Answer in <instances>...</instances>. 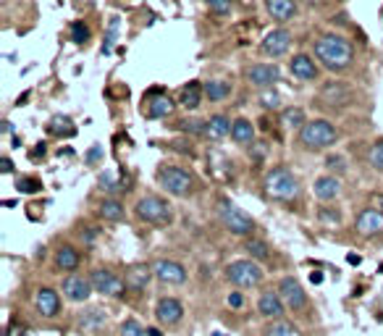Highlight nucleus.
I'll list each match as a JSON object with an SVG mask.
<instances>
[{
  "label": "nucleus",
  "mask_w": 383,
  "mask_h": 336,
  "mask_svg": "<svg viewBox=\"0 0 383 336\" xmlns=\"http://www.w3.org/2000/svg\"><path fill=\"white\" fill-rule=\"evenodd\" d=\"M226 279L239 289H250L257 287L265 279V273L255 260H234L226 265Z\"/></svg>",
  "instance_id": "obj_7"
},
{
  "label": "nucleus",
  "mask_w": 383,
  "mask_h": 336,
  "mask_svg": "<svg viewBox=\"0 0 383 336\" xmlns=\"http://www.w3.org/2000/svg\"><path fill=\"white\" fill-rule=\"evenodd\" d=\"M354 229L357 234L362 237H375V234H383V210L378 208H367L362 213L357 215V221H354Z\"/></svg>",
  "instance_id": "obj_13"
},
{
  "label": "nucleus",
  "mask_w": 383,
  "mask_h": 336,
  "mask_svg": "<svg viewBox=\"0 0 383 336\" xmlns=\"http://www.w3.org/2000/svg\"><path fill=\"white\" fill-rule=\"evenodd\" d=\"M347 263H349V265H359V263H362V260H359V255H347Z\"/></svg>",
  "instance_id": "obj_47"
},
{
  "label": "nucleus",
  "mask_w": 383,
  "mask_h": 336,
  "mask_svg": "<svg viewBox=\"0 0 383 336\" xmlns=\"http://www.w3.org/2000/svg\"><path fill=\"white\" fill-rule=\"evenodd\" d=\"M90 281H92V289H95L98 295H106V297H118V295H123V289H126V281L118 279L116 273L106 271V268L92 271Z\"/></svg>",
  "instance_id": "obj_9"
},
{
  "label": "nucleus",
  "mask_w": 383,
  "mask_h": 336,
  "mask_svg": "<svg viewBox=\"0 0 383 336\" xmlns=\"http://www.w3.org/2000/svg\"><path fill=\"white\" fill-rule=\"evenodd\" d=\"M378 208H381V210H383V197H381V200H378Z\"/></svg>",
  "instance_id": "obj_51"
},
{
  "label": "nucleus",
  "mask_w": 383,
  "mask_h": 336,
  "mask_svg": "<svg viewBox=\"0 0 383 336\" xmlns=\"http://www.w3.org/2000/svg\"><path fill=\"white\" fill-rule=\"evenodd\" d=\"M134 210H137V218H139V221L150 223V226H165V223H171V221H173L171 205L165 203L163 197H158V195L142 197Z\"/></svg>",
  "instance_id": "obj_4"
},
{
  "label": "nucleus",
  "mask_w": 383,
  "mask_h": 336,
  "mask_svg": "<svg viewBox=\"0 0 383 336\" xmlns=\"http://www.w3.org/2000/svg\"><path fill=\"white\" fill-rule=\"evenodd\" d=\"M208 3V9H210L213 16H228L231 11H234V0H205Z\"/></svg>",
  "instance_id": "obj_35"
},
{
  "label": "nucleus",
  "mask_w": 383,
  "mask_h": 336,
  "mask_svg": "<svg viewBox=\"0 0 383 336\" xmlns=\"http://www.w3.org/2000/svg\"><path fill=\"white\" fill-rule=\"evenodd\" d=\"M63 295L68 297L71 302H84V300L92 295V281L71 273V276H66V281H63Z\"/></svg>",
  "instance_id": "obj_17"
},
{
  "label": "nucleus",
  "mask_w": 383,
  "mask_h": 336,
  "mask_svg": "<svg viewBox=\"0 0 383 336\" xmlns=\"http://www.w3.org/2000/svg\"><path fill=\"white\" fill-rule=\"evenodd\" d=\"M45 158V145H42V142H40V145H37V150H34V153H32V158Z\"/></svg>",
  "instance_id": "obj_48"
},
{
  "label": "nucleus",
  "mask_w": 383,
  "mask_h": 336,
  "mask_svg": "<svg viewBox=\"0 0 383 336\" xmlns=\"http://www.w3.org/2000/svg\"><path fill=\"white\" fill-rule=\"evenodd\" d=\"M265 336H300V328L292 326L289 320H273L268 328H265Z\"/></svg>",
  "instance_id": "obj_30"
},
{
  "label": "nucleus",
  "mask_w": 383,
  "mask_h": 336,
  "mask_svg": "<svg viewBox=\"0 0 383 336\" xmlns=\"http://www.w3.org/2000/svg\"><path fill=\"white\" fill-rule=\"evenodd\" d=\"M203 95H205L203 84L189 82L187 87H181V92H179V106L189 108V111H195V108H200V103H203Z\"/></svg>",
  "instance_id": "obj_25"
},
{
  "label": "nucleus",
  "mask_w": 383,
  "mask_h": 336,
  "mask_svg": "<svg viewBox=\"0 0 383 336\" xmlns=\"http://www.w3.org/2000/svg\"><path fill=\"white\" fill-rule=\"evenodd\" d=\"M265 192H268V197H273V200H294V197L300 195V181H297V176H294L289 168H270L268 173H265Z\"/></svg>",
  "instance_id": "obj_3"
},
{
  "label": "nucleus",
  "mask_w": 383,
  "mask_h": 336,
  "mask_svg": "<svg viewBox=\"0 0 383 336\" xmlns=\"http://www.w3.org/2000/svg\"><path fill=\"white\" fill-rule=\"evenodd\" d=\"M106 320H108L106 310L90 307V310H84L82 315H79V328H84V331H98V328L106 326Z\"/></svg>",
  "instance_id": "obj_26"
},
{
  "label": "nucleus",
  "mask_w": 383,
  "mask_h": 336,
  "mask_svg": "<svg viewBox=\"0 0 383 336\" xmlns=\"http://www.w3.org/2000/svg\"><path fill=\"white\" fill-rule=\"evenodd\" d=\"M328 166H339V168H342L344 161H342V158H328ZM342 171H344V168H342Z\"/></svg>",
  "instance_id": "obj_49"
},
{
  "label": "nucleus",
  "mask_w": 383,
  "mask_h": 336,
  "mask_svg": "<svg viewBox=\"0 0 383 336\" xmlns=\"http://www.w3.org/2000/svg\"><path fill=\"white\" fill-rule=\"evenodd\" d=\"M305 111L302 108H286L284 113H281V126L286 129H302L305 126Z\"/></svg>",
  "instance_id": "obj_29"
},
{
  "label": "nucleus",
  "mask_w": 383,
  "mask_h": 336,
  "mask_svg": "<svg viewBox=\"0 0 383 336\" xmlns=\"http://www.w3.org/2000/svg\"><path fill=\"white\" fill-rule=\"evenodd\" d=\"M218 215H220V223H223L234 237H250L255 231L252 215H247L242 208L231 205L228 200H220L218 203Z\"/></svg>",
  "instance_id": "obj_6"
},
{
  "label": "nucleus",
  "mask_w": 383,
  "mask_h": 336,
  "mask_svg": "<svg viewBox=\"0 0 383 336\" xmlns=\"http://www.w3.org/2000/svg\"><path fill=\"white\" fill-rule=\"evenodd\" d=\"M310 281H312V284H323V273L312 271V273H310Z\"/></svg>",
  "instance_id": "obj_46"
},
{
  "label": "nucleus",
  "mask_w": 383,
  "mask_h": 336,
  "mask_svg": "<svg viewBox=\"0 0 383 336\" xmlns=\"http://www.w3.org/2000/svg\"><path fill=\"white\" fill-rule=\"evenodd\" d=\"M155 276V268H150L147 263H137V265H131L129 271H126V289L129 292H145L150 279Z\"/></svg>",
  "instance_id": "obj_15"
},
{
  "label": "nucleus",
  "mask_w": 383,
  "mask_h": 336,
  "mask_svg": "<svg viewBox=\"0 0 383 336\" xmlns=\"http://www.w3.org/2000/svg\"><path fill=\"white\" fill-rule=\"evenodd\" d=\"M339 140V131L331 121L326 118H315V121H307L300 129V142L305 150H323L331 148L334 142Z\"/></svg>",
  "instance_id": "obj_2"
},
{
  "label": "nucleus",
  "mask_w": 383,
  "mask_h": 336,
  "mask_svg": "<svg viewBox=\"0 0 383 336\" xmlns=\"http://www.w3.org/2000/svg\"><path fill=\"white\" fill-rule=\"evenodd\" d=\"M315 58L328 71H347L354 61V48L339 34H323L320 40H315Z\"/></svg>",
  "instance_id": "obj_1"
},
{
  "label": "nucleus",
  "mask_w": 383,
  "mask_h": 336,
  "mask_svg": "<svg viewBox=\"0 0 383 336\" xmlns=\"http://www.w3.org/2000/svg\"><path fill=\"white\" fill-rule=\"evenodd\" d=\"M34 305H37V310L45 315V318H56L58 310H61V297H58L56 289H40L37 297H34Z\"/></svg>",
  "instance_id": "obj_21"
},
{
  "label": "nucleus",
  "mask_w": 383,
  "mask_h": 336,
  "mask_svg": "<svg viewBox=\"0 0 383 336\" xmlns=\"http://www.w3.org/2000/svg\"><path fill=\"white\" fill-rule=\"evenodd\" d=\"M278 76H281V71H278L276 63H255L252 68H247V79H250V84L260 87V90L273 87V84L278 82Z\"/></svg>",
  "instance_id": "obj_12"
},
{
  "label": "nucleus",
  "mask_w": 383,
  "mask_h": 336,
  "mask_svg": "<svg viewBox=\"0 0 383 336\" xmlns=\"http://www.w3.org/2000/svg\"><path fill=\"white\" fill-rule=\"evenodd\" d=\"M121 336H147V331L142 328L139 320L129 318V320H123L121 323Z\"/></svg>",
  "instance_id": "obj_39"
},
{
  "label": "nucleus",
  "mask_w": 383,
  "mask_h": 336,
  "mask_svg": "<svg viewBox=\"0 0 383 336\" xmlns=\"http://www.w3.org/2000/svg\"><path fill=\"white\" fill-rule=\"evenodd\" d=\"M307 3H310V6H312V3H318V0H307Z\"/></svg>",
  "instance_id": "obj_52"
},
{
  "label": "nucleus",
  "mask_w": 383,
  "mask_h": 336,
  "mask_svg": "<svg viewBox=\"0 0 383 336\" xmlns=\"http://www.w3.org/2000/svg\"><path fill=\"white\" fill-rule=\"evenodd\" d=\"M155 279L163 284H184L187 281V268L176 260H155Z\"/></svg>",
  "instance_id": "obj_14"
},
{
  "label": "nucleus",
  "mask_w": 383,
  "mask_h": 336,
  "mask_svg": "<svg viewBox=\"0 0 383 336\" xmlns=\"http://www.w3.org/2000/svg\"><path fill=\"white\" fill-rule=\"evenodd\" d=\"M257 310H260L262 318L278 320L281 315H284L286 302L281 300V295H278V292H262L260 302H257Z\"/></svg>",
  "instance_id": "obj_19"
},
{
  "label": "nucleus",
  "mask_w": 383,
  "mask_h": 336,
  "mask_svg": "<svg viewBox=\"0 0 383 336\" xmlns=\"http://www.w3.org/2000/svg\"><path fill=\"white\" fill-rule=\"evenodd\" d=\"M155 315L163 326H176V323L184 318V307H181V302L176 297H163L155 307Z\"/></svg>",
  "instance_id": "obj_16"
},
{
  "label": "nucleus",
  "mask_w": 383,
  "mask_h": 336,
  "mask_svg": "<svg viewBox=\"0 0 383 336\" xmlns=\"http://www.w3.org/2000/svg\"><path fill=\"white\" fill-rule=\"evenodd\" d=\"M19 192H24V195H34V192H40L42 189V181L40 179H32V176H21L16 181Z\"/></svg>",
  "instance_id": "obj_36"
},
{
  "label": "nucleus",
  "mask_w": 383,
  "mask_h": 336,
  "mask_svg": "<svg viewBox=\"0 0 383 336\" xmlns=\"http://www.w3.org/2000/svg\"><path fill=\"white\" fill-rule=\"evenodd\" d=\"M79 253L73 250V247H68V245H63L61 250L56 253V265L61 268V271H76L79 268Z\"/></svg>",
  "instance_id": "obj_27"
},
{
  "label": "nucleus",
  "mask_w": 383,
  "mask_h": 336,
  "mask_svg": "<svg viewBox=\"0 0 383 336\" xmlns=\"http://www.w3.org/2000/svg\"><path fill=\"white\" fill-rule=\"evenodd\" d=\"M9 336H29L24 331V328H19V326H11V331H9Z\"/></svg>",
  "instance_id": "obj_45"
},
{
  "label": "nucleus",
  "mask_w": 383,
  "mask_h": 336,
  "mask_svg": "<svg viewBox=\"0 0 383 336\" xmlns=\"http://www.w3.org/2000/svg\"><path fill=\"white\" fill-rule=\"evenodd\" d=\"M260 103H262V106H265V108H273V111H276V108H278V103H281V100H278V95H276V92H273V90H270V87H268V90L262 92Z\"/></svg>",
  "instance_id": "obj_40"
},
{
  "label": "nucleus",
  "mask_w": 383,
  "mask_h": 336,
  "mask_svg": "<svg viewBox=\"0 0 383 336\" xmlns=\"http://www.w3.org/2000/svg\"><path fill=\"white\" fill-rule=\"evenodd\" d=\"M142 113L147 116V118H163V116H168L173 111V98L168 95V92L163 90H153L147 92L145 100H142Z\"/></svg>",
  "instance_id": "obj_8"
},
{
  "label": "nucleus",
  "mask_w": 383,
  "mask_h": 336,
  "mask_svg": "<svg viewBox=\"0 0 383 336\" xmlns=\"http://www.w3.org/2000/svg\"><path fill=\"white\" fill-rule=\"evenodd\" d=\"M231 140L239 142V145H250V142H255L252 121H247V118H237L234 126H231Z\"/></svg>",
  "instance_id": "obj_28"
},
{
  "label": "nucleus",
  "mask_w": 383,
  "mask_h": 336,
  "mask_svg": "<svg viewBox=\"0 0 383 336\" xmlns=\"http://www.w3.org/2000/svg\"><path fill=\"white\" fill-rule=\"evenodd\" d=\"M312 192H315L318 200L331 203V200H336L339 192H342V181L336 179V176H320V179H315V184H312Z\"/></svg>",
  "instance_id": "obj_22"
},
{
  "label": "nucleus",
  "mask_w": 383,
  "mask_h": 336,
  "mask_svg": "<svg viewBox=\"0 0 383 336\" xmlns=\"http://www.w3.org/2000/svg\"><path fill=\"white\" fill-rule=\"evenodd\" d=\"M320 98L336 108V106L349 103L352 95H349V90H347V84H344V82H328L326 87H323V92H320Z\"/></svg>",
  "instance_id": "obj_24"
},
{
  "label": "nucleus",
  "mask_w": 383,
  "mask_h": 336,
  "mask_svg": "<svg viewBox=\"0 0 383 336\" xmlns=\"http://www.w3.org/2000/svg\"><path fill=\"white\" fill-rule=\"evenodd\" d=\"M367 161H370V166H373L375 171H383V140H378L373 148H370Z\"/></svg>",
  "instance_id": "obj_38"
},
{
  "label": "nucleus",
  "mask_w": 383,
  "mask_h": 336,
  "mask_svg": "<svg viewBox=\"0 0 383 336\" xmlns=\"http://www.w3.org/2000/svg\"><path fill=\"white\" fill-rule=\"evenodd\" d=\"M0 166H3V168H0L3 173H11V171H14V163H11V158H3V161H0Z\"/></svg>",
  "instance_id": "obj_43"
},
{
  "label": "nucleus",
  "mask_w": 383,
  "mask_h": 336,
  "mask_svg": "<svg viewBox=\"0 0 383 336\" xmlns=\"http://www.w3.org/2000/svg\"><path fill=\"white\" fill-rule=\"evenodd\" d=\"M289 48H292V34L286 32V29H273V32H268L265 34V40H262V45H260L262 56H268V58L286 56Z\"/></svg>",
  "instance_id": "obj_11"
},
{
  "label": "nucleus",
  "mask_w": 383,
  "mask_h": 336,
  "mask_svg": "<svg viewBox=\"0 0 383 336\" xmlns=\"http://www.w3.org/2000/svg\"><path fill=\"white\" fill-rule=\"evenodd\" d=\"M98 158H100V145H95V148L90 150V156H87V161H90V163H95Z\"/></svg>",
  "instance_id": "obj_44"
},
{
  "label": "nucleus",
  "mask_w": 383,
  "mask_h": 336,
  "mask_svg": "<svg viewBox=\"0 0 383 336\" xmlns=\"http://www.w3.org/2000/svg\"><path fill=\"white\" fill-rule=\"evenodd\" d=\"M213 336H223V334H213Z\"/></svg>",
  "instance_id": "obj_53"
},
{
  "label": "nucleus",
  "mask_w": 383,
  "mask_h": 336,
  "mask_svg": "<svg viewBox=\"0 0 383 336\" xmlns=\"http://www.w3.org/2000/svg\"><path fill=\"white\" fill-rule=\"evenodd\" d=\"M226 302H228V307H242V305H245V297L239 295V292H231Z\"/></svg>",
  "instance_id": "obj_42"
},
{
  "label": "nucleus",
  "mask_w": 383,
  "mask_h": 336,
  "mask_svg": "<svg viewBox=\"0 0 383 336\" xmlns=\"http://www.w3.org/2000/svg\"><path fill=\"white\" fill-rule=\"evenodd\" d=\"M328 210H331V208H323V210H320V221H328V223H339V221H342V215H339V213H328Z\"/></svg>",
  "instance_id": "obj_41"
},
{
  "label": "nucleus",
  "mask_w": 383,
  "mask_h": 336,
  "mask_svg": "<svg viewBox=\"0 0 383 336\" xmlns=\"http://www.w3.org/2000/svg\"><path fill=\"white\" fill-rule=\"evenodd\" d=\"M71 40L76 42V45H84V42L90 40V29H87L84 21H73L71 24Z\"/></svg>",
  "instance_id": "obj_37"
},
{
  "label": "nucleus",
  "mask_w": 383,
  "mask_h": 336,
  "mask_svg": "<svg viewBox=\"0 0 383 336\" xmlns=\"http://www.w3.org/2000/svg\"><path fill=\"white\" fill-rule=\"evenodd\" d=\"M289 68H292V74L297 76V79H302V82H312V79H318V66H315V61H312L310 56H305V53L294 56L292 63H289Z\"/></svg>",
  "instance_id": "obj_20"
},
{
  "label": "nucleus",
  "mask_w": 383,
  "mask_h": 336,
  "mask_svg": "<svg viewBox=\"0 0 383 336\" xmlns=\"http://www.w3.org/2000/svg\"><path fill=\"white\" fill-rule=\"evenodd\" d=\"M48 131H50V134H58V137H61V134H66V137H73V134H76L71 118H63V116H56V118L50 121Z\"/></svg>",
  "instance_id": "obj_31"
},
{
  "label": "nucleus",
  "mask_w": 383,
  "mask_h": 336,
  "mask_svg": "<svg viewBox=\"0 0 383 336\" xmlns=\"http://www.w3.org/2000/svg\"><path fill=\"white\" fill-rule=\"evenodd\" d=\"M100 215L106 218V221H121L123 218V205L118 200H106L103 205H100Z\"/></svg>",
  "instance_id": "obj_32"
},
{
  "label": "nucleus",
  "mask_w": 383,
  "mask_h": 336,
  "mask_svg": "<svg viewBox=\"0 0 383 336\" xmlns=\"http://www.w3.org/2000/svg\"><path fill=\"white\" fill-rule=\"evenodd\" d=\"M231 126H234V121H231L228 116L215 113V116H210V118L205 121L203 134H205V137H208L210 142H220V140H226L228 134H231Z\"/></svg>",
  "instance_id": "obj_18"
},
{
  "label": "nucleus",
  "mask_w": 383,
  "mask_h": 336,
  "mask_svg": "<svg viewBox=\"0 0 383 336\" xmlns=\"http://www.w3.org/2000/svg\"><path fill=\"white\" fill-rule=\"evenodd\" d=\"M231 87L226 82H208L205 84V98H210L213 103H218V100H226Z\"/></svg>",
  "instance_id": "obj_33"
},
{
  "label": "nucleus",
  "mask_w": 383,
  "mask_h": 336,
  "mask_svg": "<svg viewBox=\"0 0 383 336\" xmlns=\"http://www.w3.org/2000/svg\"><path fill=\"white\" fill-rule=\"evenodd\" d=\"M158 181H160V187L168 189V195H173V197H189L195 192L192 173L179 168V166H163V168L158 171Z\"/></svg>",
  "instance_id": "obj_5"
},
{
  "label": "nucleus",
  "mask_w": 383,
  "mask_h": 336,
  "mask_svg": "<svg viewBox=\"0 0 383 336\" xmlns=\"http://www.w3.org/2000/svg\"><path fill=\"white\" fill-rule=\"evenodd\" d=\"M245 250L252 255L255 260H265V258H270V247L265 245V242H260V239H247Z\"/></svg>",
  "instance_id": "obj_34"
},
{
  "label": "nucleus",
  "mask_w": 383,
  "mask_h": 336,
  "mask_svg": "<svg viewBox=\"0 0 383 336\" xmlns=\"http://www.w3.org/2000/svg\"><path fill=\"white\" fill-rule=\"evenodd\" d=\"M278 295H281V300L286 302L289 310L300 312L307 307V295H305V289L300 287V281L292 279V276L281 279V284H278Z\"/></svg>",
  "instance_id": "obj_10"
},
{
  "label": "nucleus",
  "mask_w": 383,
  "mask_h": 336,
  "mask_svg": "<svg viewBox=\"0 0 383 336\" xmlns=\"http://www.w3.org/2000/svg\"><path fill=\"white\" fill-rule=\"evenodd\" d=\"M265 11L273 21H292L297 16V0H265Z\"/></svg>",
  "instance_id": "obj_23"
},
{
  "label": "nucleus",
  "mask_w": 383,
  "mask_h": 336,
  "mask_svg": "<svg viewBox=\"0 0 383 336\" xmlns=\"http://www.w3.org/2000/svg\"><path fill=\"white\" fill-rule=\"evenodd\" d=\"M147 336H163V334H160L158 328H147Z\"/></svg>",
  "instance_id": "obj_50"
}]
</instances>
